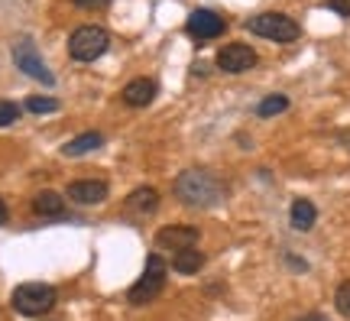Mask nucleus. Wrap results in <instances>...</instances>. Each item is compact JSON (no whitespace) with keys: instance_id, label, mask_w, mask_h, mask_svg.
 <instances>
[{"instance_id":"f257e3e1","label":"nucleus","mask_w":350,"mask_h":321,"mask_svg":"<svg viewBox=\"0 0 350 321\" xmlns=\"http://www.w3.org/2000/svg\"><path fill=\"white\" fill-rule=\"evenodd\" d=\"M175 195L188 208H214L224 198V182L208 169H185L175 179Z\"/></svg>"},{"instance_id":"f03ea898","label":"nucleus","mask_w":350,"mask_h":321,"mask_svg":"<svg viewBox=\"0 0 350 321\" xmlns=\"http://www.w3.org/2000/svg\"><path fill=\"white\" fill-rule=\"evenodd\" d=\"M13 309L26 315V318H39V315H46V311L55 309V302H59V292L46 283H23L13 289Z\"/></svg>"},{"instance_id":"7ed1b4c3","label":"nucleus","mask_w":350,"mask_h":321,"mask_svg":"<svg viewBox=\"0 0 350 321\" xmlns=\"http://www.w3.org/2000/svg\"><path fill=\"white\" fill-rule=\"evenodd\" d=\"M111 49V33L104 26H78L68 39V55L75 62H94Z\"/></svg>"},{"instance_id":"20e7f679","label":"nucleus","mask_w":350,"mask_h":321,"mask_svg":"<svg viewBox=\"0 0 350 321\" xmlns=\"http://www.w3.org/2000/svg\"><path fill=\"white\" fill-rule=\"evenodd\" d=\"M247 29L253 36L273 39V42H295L301 33V26L286 13H256L247 20Z\"/></svg>"},{"instance_id":"39448f33","label":"nucleus","mask_w":350,"mask_h":321,"mask_svg":"<svg viewBox=\"0 0 350 321\" xmlns=\"http://www.w3.org/2000/svg\"><path fill=\"white\" fill-rule=\"evenodd\" d=\"M165 272H169L165 259L159 257V253H152V257L146 259V270H143V276H139L137 283H133V289L126 292V302H130V305H146V302H152V298L163 292Z\"/></svg>"},{"instance_id":"423d86ee","label":"nucleus","mask_w":350,"mask_h":321,"mask_svg":"<svg viewBox=\"0 0 350 321\" xmlns=\"http://www.w3.org/2000/svg\"><path fill=\"white\" fill-rule=\"evenodd\" d=\"M13 62H16V68L23 75H29V78H36L39 85L52 88L55 85V75L46 68V62H42V55H39V49L33 46V39H16L13 42Z\"/></svg>"},{"instance_id":"0eeeda50","label":"nucleus","mask_w":350,"mask_h":321,"mask_svg":"<svg viewBox=\"0 0 350 321\" xmlns=\"http://www.w3.org/2000/svg\"><path fill=\"white\" fill-rule=\"evenodd\" d=\"M253 65H256V52L250 46H243V42H230V46L217 52V68L227 75H243L250 72Z\"/></svg>"},{"instance_id":"6e6552de","label":"nucleus","mask_w":350,"mask_h":321,"mask_svg":"<svg viewBox=\"0 0 350 321\" xmlns=\"http://www.w3.org/2000/svg\"><path fill=\"white\" fill-rule=\"evenodd\" d=\"M198 244V231L195 227H182V224H169L156 234V250H172V253H182V250H191Z\"/></svg>"},{"instance_id":"1a4fd4ad","label":"nucleus","mask_w":350,"mask_h":321,"mask_svg":"<svg viewBox=\"0 0 350 321\" xmlns=\"http://www.w3.org/2000/svg\"><path fill=\"white\" fill-rule=\"evenodd\" d=\"M188 33L195 39H217L221 33L227 29L224 16H217L214 10H195L191 16H188Z\"/></svg>"},{"instance_id":"9d476101","label":"nucleus","mask_w":350,"mask_h":321,"mask_svg":"<svg viewBox=\"0 0 350 321\" xmlns=\"http://www.w3.org/2000/svg\"><path fill=\"white\" fill-rule=\"evenodd\" d=\"M65 195L72 198L75 205H100L107 198V182H98V179H78V182H68Z\"/></svg>"},{"instance_id":"9b49d317","label":"nucleus","mask_w":350,"mask_h":321,"mask_svg":"<svg viewBox=\"0 0 350 321\" xmlns=\"http://www.w3.org/2000/svg\"><path fill=\"white\" fill-rule=\"evenodd\" d=\"M156 91H159V85H156L152 78H133V81L124 88V101L130 107H150L152 98H156Z\"/></svg>"},{"instance_id":"f8f14e48","label":"nucleus","mask_w":350,"mask_h":321,"mask_svg":"<svg viewBox=\"0 0 350 321\" xmlns=\"http://www.w3.org/2000/svg\"><path fill=\"white\" fill-rule=\"evenodd\" d=\"M156 208H159V192H156V188H150V185L133 188V192H130V198H126V211H130V214H139V218L152 214Z\"/></svg>"},{"instance_id":"ddd939ff","label":"nucleus","mask_w":350,"mask_h":321,"mask_svg":"<svg viewBox=\"0 0 350 321\" xmlns=\"http://www.w3.org/2000/svg\"><path fill=\"white\" fill-rule=\"evenodd\" d=\"M33 211H36L39 218H65V198L59 192L46 188V192H39L33 198Z\"/></svg>"},{"instance_id":"4468645a","label":"nucleus","mask_w":350,"mask_h":321,"mask_svg":"<svg viewBox=\"0 0 350 321\" xmlns=\"http://www.w3.org/2000/svg\"><path fill=\"white\" fill-rule=\"evenodd\" d=\"M100 143H104V136H100L98 130H88V133L68 140V143L62 146V153L65 156H85V153H91V149H98Z\"/></svg>"},{"instance_id":"2eb2a0df","label":"nucleus","mask_w":350,"mask_h":321,"mask_svg":"<svg viewBox=\"0 0 350 321\" xmlns=\"http://www.w3.org/2000/svg\"><path fill=\"white\" fill-rule=\"evenodd\" d=\"M314 218H318V211H314V205L308 198H295L292 201V227L295 231H312Z\"/></svg>"},{"instance_id":"dca6fc26","label":"nucleus","mask_w":350,"mask_h":321,"mask_svg":"<svg viewBox=\"0 0 350 321\" xmlns=\"http://www.w3.org/2000/svg\"><path fill=\"white\" fill-rule=\"evenodd\" d=\"M172 266L175 272H182V276H191V272H198L204 266V257H201V250H182V253H175L172 257Z\"/></svg>"},{"instance_id":"f3484780","label":"nucleus","mask_w":350,"mask_h":321,"mask_svg":"<svg viewBox=\"0 0 350 321\" xmlns=\"http://www.w3.org/2000/svg\"><path fill=\"white\" fill-rule=\"evenodd\" d=\"M288 107V98L286 94H269V98H262L256 104V114L260 117H275V114H282Z\"/></svg>"},{"instance_id":"a211bd4d","label":"nucleus","mask_w":350,"mask_h":321,"mask_svg":"<svg viewBox=\"0 0 350 321\" xmlns=\"http://www.w3.org/2000/svg\"><path fill=\"white\" fill-rule=\"evenodd\" d=\"M26 111L29 114H55L59 111V101L55 98H29L26 101Z\"/></svg>"},{"instance_id":"6ab92c4d","label":"nucleus","mask_w":350,"mask_h":321,"mask_svg":"<svg viewBox=\"0 0 350 321\" xmlns=\"http://www.w3.org/2000/svg\"><path fill=\"white\" fill-rule=\"evenodd\" d=\"M16 120H20V104L0 98V127H10V124H16Z\"/></svg>"},{"instance_id":"aec40b11","label":"nucleus","mask_w":350,"mask_h":321,"mask_svg":"<svg viewBox=\"0 0 350 321\" xmlns=\"http://www.w3.org/2000/svg\"><path fill=\"white\" fill-rule=\"evenodd\" d=\"M334 305H338L340 315H350V279L338 285V292H334Z\"/></svg>"},{"instance_id":"412c9836","label":"nucleus","mask_w":350,"mask_h":321,"mask_svg":"<svg viewBox=\"0 0 350 321\" xmlns=\"http://www.w3.org/2000/svg\"><path fill=\"white\" fill-rule=\"evenodd\" d=\"M75 7H81V10H100V7H107L111 0H72Z\"/></svg>"},{"instance_id":"4be33fe9","label":"nucleus","mask_w":350,"mask_h":321,"mask_svg":"<svg viewBox=\"0 0 350 321\" xmlns=\"http://www.w3.org/2000/svg\"><path fill=\"white\" fill-rule=\"evenodd\" d=\"M331 10L340 16H350V0H331Z\"/></svg>"},{"instance_id":"5701e85b","label":"nucleus","mask_w":350,"mask_h":321,"mask_svg":"<svg viewBox=\"0 0 350 321\" xmlns=\"http://www.w3.org/2000/svg\"><path fill=\"white\" fill-rule=\"evenodd\" d=\"M7 224V205H3V198H0V227Z\"/></svg>"},{"instance_id":"b1692460","label":"nucleus","mask_w":350,"mask_h":321,"mask_svg":"<svg viewBox=\"0 0 350 321\" xmlns=\"http://www.w3.org/2000/svg\"><path fill=\"white\" fill-rule=\"evenodd\" d=\"M299 321H325L321 315H305V318H299Z\"/></svg>"}]
</instances>
